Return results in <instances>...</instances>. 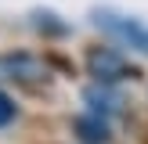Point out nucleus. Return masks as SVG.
Listing matches in <instances>:
<instances>
[{
  "label": "nucleus",
  "instance_id": "obj_1",
  "mask_svg": "<svg viewBox=\"0 0 148 144\" xmlns=\"http://www.w3.org/2000/svg\"><path fill=\"white\" fill-rule=\"evenodd\" d=\"M87 72L94 76V83H123V79L137 76V69L127 61V54L116 47H90L87 50Z\"/></svg>",
  "mask_w": 148,
  "mask_h": 144
},
{
  "label": "nucleus",
  "instance_id": "obj_5",
  "mask_svg": "<svg viewBox=\"0 0 148 144\" xmlns=\"http://www.w3.org/2000/svg\"><path fill=\"white\" fill-rule=\"evenodd\" d=\"M76 137H79L83 144H108V141H112L108 119H105V115H98V112L79 115V119H76Z\"/></svg>",
  "mask_w": 148,
  "mask_h": 144
},
{
  "label": "nucleus",
  "instance_id": "obj_3",
  "mask_svg": "<svg viewBox=\"0 0 148 144\" xmlns=\"http://www.w3.org/2000/svg\"><path fill=\"white\" fill-rule=\"evenodd\" d=\"M0 79H11V83H47L51 69L36 54H4L0 58Z\"/></svg>",
  "mask_w": 148,
  "mask_h": 144
},
{
  "label": "nucleus",
  "instance_id": "obj_4",
  "mask_svg": "<svg viewBox=\"0 0 148 144\" xmlns=\"http://www.w3.org/2000/svg\"><path fill=\"white\" fill-rule=\"evenodd\" d=\"M83 101L90 105V112H98V115H116V112H123V94L116 90V83H94V86H87L83 90Z\"/></svg>",
  "mask_w": 148,
  "mask_h": 144
},
{
  "label": "nucleus",
  "instance_id": "obj_6",
  "mask_svg": "<svg viewBox=\"0 0 148 144\" xmlns=\"http://www.w3.org/2000/svg\"><path fill=\"white\" fill-rule=\"evenodd\" d=\"M14 119H18V105H14V97H7V94L0 90V130L11 126Z\"/></svg>",
  "mask_w": 148,
  "mask_h": 144
},
{
  "label": "nucleus",
  "instance_id": "obj_2",
  "mask_svg": "<svg viewBox=\"0 0 148 144\" xmlns=\"http://www.w3.org/2000/svg\"><path fill=\"white\" fill-rule=\"evenodd\" d=\"M94 22H98V29H105V33H112L116 40H123L127 47L148 54V25H145V22L127 18V14H112V11H98Z\"/></svg>",
  "mask_w": 148,
  "mask_h": 144
}]
</instances>
